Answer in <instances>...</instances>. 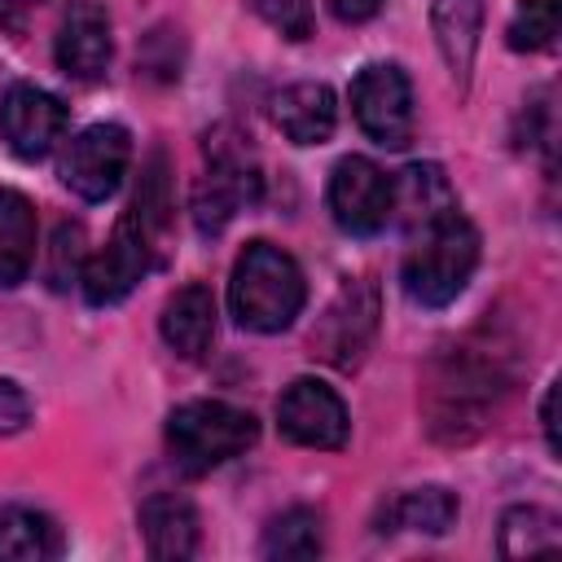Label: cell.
<instances>
[{
  "instance_id": "6da1fadb",
  "label": "cell",
  "mask_w": 562,
  "mask_h": 562,
  "mask_svg": "<svg viewBox=\"0 0 562 562\" xmlns=\"http://www.w3.org/2000/svg\"><path fill=\"white\" fill-rule=\"evenodd\" d=\"M167 220H171L167 158L154 154L145 176H140V189H136L132 206L123 211V220L114 228V237L79 272V290L92 307H114L140 285V277L154 268V250L167 233Z\"/></svg>"
},
{
  "instance_id": "7a4b0ae2",
  "label": "cell",
  "mask_w": 562,
  "mask_h": 562,
  "mask_svg": "<svg viewBox=\"0 0 562 562\" xmlns=\"http://www.w3.org/2000/svg\"><path fill=\"white\" fill-rule=\"evenodd\" d=\"M505 356L492 347H452L426 386V417L430 435L443 443H465L487 426V413L509 386V373L501 364Z\"/></svg>"
},
{
  "instance_id": "3957f363",
  "label": "cell",
  "mask_w": 562,
  "mask_h": 562,
  "mask_svg": "<svg viewBox=\"0 0 562 562\" xmlns=\"http://www.w3.org/2000/svg\"><path fill=\"white\" fill-rule=\"evenodd\" d=\"M479 268V233L461 206L417 224L404 250V294L422 307H448Z\"/></svg>"
},
{
  "instance_id": "277c9868",
  "label": "cell",
  "mask_w": 562,
  "mask_h": 562,
  "mask_svg": "<svg viewBox=\"0 0 562 562\" xmlns=\"http://www.w3.org/2000/svg\"><path fill=\"white\" fill-rule=\"evenodd\" d=\"M303 299H307L303 272L281 246L250 241L237 255L233 281H228V303H233V316H237L241 329L281 334L303 312Z\"/></svg>"
},
{
  "instance_id": "5b68a950",
  "label": "cell",
  "mask_w": 562,
  "mask_h": 562,
  "mask_svg": "<svg viewBox=\"0 0 562 562\" xmlns=\"http://www.w3.org/2000/svg\"><path fill=\"white\" fill-rule=\"evenodd\" d=\"M259 439V422L224 400H189L167 417V452L184 474H206L241 457Z\"/></svg>"
},
{
  "instance_id": "8992f818",
  "label": "cell",
  "mask_w": 562,
  "mask_h": 562,
  "mask_svg": "<svg viewBox=\"0 0 562 562\" xmlns=\"http://www.w3.org/2000/svg\"><path fill=\"white\" fill-rule=\"evenodd\" d=\"M259 198V167L241 136H206V171L193 184V224L198 233H220L241 206Z\"/></svg>"
},
{
  "instance_id": "52a82bcc",
  "label": "cell",
  "mask_w": 562,
  "mask_h": 562,
  "mask_svg": "<svg viewBox=\"0 0 562 562\" xmlns=\"http://www.w3.org/2000/svg\"><path fill=\"white\" fill-rule=\"evenodd\" d=\"M351 114L369 140L382 149H404L413 140V83L395 61H373L351 79Z\"/></svg>"
},
{
  "instance_id": "ba28073f",
  "label": "cell",
  "mask_w": 562,
  "mask_h": 562,
  "mask_svg": "<svg viewBox=\"0 0 562 562\" xmlns=\"http://www.w3.org/2000/svg\"><path fill=\"white\" fill-rule=\"evenodd\" d=\"M132 162V136L119 123H92L83 127L66 154H61V184L70 193H79L83 202H105Z\"/></svg>"
},
{
  "instance_id": "9c48e42d",
  "label": "cell",
  "mask_w": 562,
  "mask_h": 562,
  "mask_svg": "<svg viewBox=\"0 0 562 562\" xmlns=\"http://www.w3.org/2000/svg\"><path fill=\"white\" fill-rule=\"evenodd\" d=\"M373 329H378L373 281H347L312 329V356L329 360L334 369H356L373 342Z\"/></svg>"
},
{
  "instance_id": "30bf717a",
  "label": "cell",
  "mask_w": 562,
  "mask_h": 562,
  "mask_svg": "<svg viewBox=\"0 0 562 562\" xmlns=\"http://www.w3.org/2000/svg\"><path fill=\"white\" fill-rule=\"evenodd\" d=\"M329 211L351 237L382 233L391 224V176L360 154L342 158L329 176Z\"/></svg>"
},
{
  "instance_id": "8fae6325",
  "label": "cell",
  "mask_w": 562,
  "mask_h": 562,
  "mask_svg": "<svg viewBox=\"0 0 562 562\" xmlns=\"http://www.w3.org/2000/svg\"><path fill=\"white\" fill-rule=\"evenodd\" d=\"M277 426L299 448H342L347 443V404L334 386L316 378H294L277 400Z\"/></svg>"
},
{
  "instance_id": "7c38bea8",
  "label": "cell",
  "mask_w": 562,
  "mask_h": 562,
  "mask_svg": "<svg viewBox=\"0 0 562 562\" xmlns=\"http://www.w3.org/2000/svg\"><path fill=\"white\" fill-rule=\"evenodd\" d=\"M61 132H66V105L53 92H44L35 83H9L4 88V97H0V136L18 158L35 162V158L53 154Z\"/></svg>"
},
{
  "instance_id": "4fadbf2b",
  "label": "cell",
  "mask_w": 562,
  "mask_h": 562,
  "mask_svg": "<svg viewBox=\"0 0 562 562\" xmlns=\"http://www.w3.org/2000/svg\"><path fill=\"white\" fill-rule=\"evenodd\" d=\"M53 53H57L61 75L83 79V83L101 79V75L110 70V53H114L105 9L92 4V0H70L66 18H61V26H57V44H53Z\"/></svg>"
},
{
  "instance_id": "5bb4252c",
  "label": "cell",
  "mask_w": 562,
  "mask_h": 562,
  "mask_svg": "<svg viewBox=\"0 0 562 562\" xmlns=\"http://www.w3.org/2000/svg\"><path fill=\"white\" fill-rule=\"evenodd\" d=\"M140 536L149 558L158 562H184L198 553L202 527H198V509L189 496L180 492H154L140 505Z\"/></svg>"
},
{
  "instance_id": "9a60e30c",
  "label": "cell",
  "mask_w": 562,
  "mask_h": 562,
  "mask_svg": "<svg viewBox=\"0 0 562 562\" xmlns=\"http://www.w3.org/2000/svg\"><path fill=\"white\" fill-rule=\"evenodd\" d=\"M272 123L294 145H321L334 136V123H338L334 92L325 83H290L272 97Z\"/></svg>"
},
{
  "instance_id": "2e32d148",
  "label": "cell",
  "mask_w": 562,
  "mask_h": 562,
  "mask_svg": "<svg viewBox=\"0 0 562 562\" xmlns=\"http://www.w3.org/2000/svg\"><path fill=\"white\" fill-rule=\"evenodd\" d=\"M452 206H457V193L439 162H413L391 180V220L404 233H413L417 224H426Z\"/></svg>"
},
{
  "instance_id": "e0dca14e",
  "label": "cell",
  "mask_w": 562,
  "mask_h": 562,
  "mask_svg": "<svg viewBox=\"0 0 562 562\" xmlns=\"http://www.w3.org/2000/svg\"><path fill=\"white\" fill-rule=\"evenodd\" d=\"M158 329H162V342L184 356V360H198L206 356L211 338H215V299L206 285H184L176 290L167 303H162V316H158Z\"/></svg>"
},
{
  "instance_id": "ac0fdd59",
  "label": "cell",
  "mask_w": 562,
  "mask_h": 562,
  "mask_svg": "<svg viewBox=\"0 0 562 562\" xmlns=\"http://www.w3.org/2000/svg\"><path fill=\"white\" fill-rule=\"evenodd\" d=\"M430 26L443 53V66L452 70L457 88H465L479 53V35H483V0H430Z\"/></svg>"
},
{
  "instance_id": "d6986e66",
  "label": "cell",
  "mask_w": 562,
  "mask_h": 562,
  "mask_svg": "<svg viewBox=\"0 0 562 562\" xmlns=\"http://www.w3.org/2000/svg\"><path fill=\"white\" fill-rule=\"evenodd\" d=\"M35 263V206L18 189H0V285L26 281Z\"/></svg>"
},
{
  "instance_id": "ffe728a7",
  "label": "cell",
  "mask_w": 562,
  "mask_h": 562,
  "mask_svg": "<svg viewBox=\"0 0 562 562\" xmlns=\"http://www.w3.org/2000/svg\"><path fill=\"white\" fill-rule=\"evenodd\" d=\"M457 522V496L448 487H413L400 492L382 509L378 531H417V536H443Z\"/></svg>"
},
{
  "instance_id": "44dd1931",
  "label": "cell",
  "mask_w": 562,
  "mask_h": 562,
  "mask_svg": "<svg viewBox=\"0 0 562 562\" xmlns=\"http://www.w3.org/2000/svg\"><path fill=\"white\" fill-rule=\"evenodd\" d=\"M57 527L48 514L26 505L0 509V562H44L57 553Z\"/></svg>"
},
{
  "instance_id": "7402d4cb",
  "label": "cell",
  "mask_w": 562,
  "mask_h": 562,
  "mask_svg": "<svg viewBox=\"0 0 562 562\" xmlns=\"http://www.w3.org/2000/svg\"><path fill=\"white\" fill-rule=\"evenodd\" d=\"M562 544V527L540 505H514L501 518V558H531Z\"/></svg>"
},
{
  "instance_id": "603a6c76",
  "label": "cell",
  "mask_w": 562,
  "mask_h": 562,
  "mask_svg": "<svg viewBox=\"0 0 562 562\" xmlns=\"http://www.w3.org/2000/svg\"><path fill=\"white\" fill-rule=\"evenodd\" d=\"M321 549H325L321 514L307 505H294L281 518H272V527L263 531V544H259L263 558H316Z\"/></svg>"
},
{
  "instance_id": "cb8c5ba5",
  "label": "cell",
  "mask_w": 562,
  "mask_h": 562,
  "mask_svg": "<svg viewBox=\"0 0 562 562\" xmlns=\"http://www.w3.org/2000/svg\"><path fill=\"white\" fill-rule=\"evenodd\" d=\"M562 0H522L509 18V48L514 53H544L558 40Z\"/></svg>"
},
{
  "instance_id": "d4e9b609",
  "label": "cell",
  "mask_w": 562,
  "mask_h": 562,
  "mask_svg": "<svg viewBox=\"0 0 562 562\" xmlns=\"http://www.w3.org/2000/svg\"><path fill=\"white\" fill-rule=\"evenodd\" d=\"M88 237H83V224H70L61 220L53 228V246H48V285L53 290H66L70 281H79L83 263H88Z\"/></svg>"
},
{
  "instance_id": "484cf974",
  "label": "cell",
  "mask_w": 562,
  "mask_h": 562,
  "mask_svg": "<svg viewBox=\"0 0 562 562\" xmlns=\"http://www.w3.org/2000/svg\"><path fill=\"white\" fill-rule=\"evenodd\" d=\"M246 9L255 18H263L272 31H281L285 40H307L316 26L312 0H246Z\"/></svg>"
},
{
  "instance_id": "4316f807",
  "label": "cell",
  "mask_w": 562,
  "mask_h": 562,
  "mask_svg": "<svg viewBox=\"0 0 562 562\" xmlns=\"http://www.w3.org/2000/svg\"><path fill=\"white\" fill-rule=\"evenodd\" d=\"M26 426H31V395L13 378H0V439L22 435Z\"/></svg>"
},
{
  "instance_id": "83f0119b",
  "label": "cell",
  "mask_w": 562,
  "mask_h": 562,
  "mask_svg": "<svg viewBox=\"0 0 562 562\" xmlns=\"http://www.w3.org/2000/svg\"><path fill=\"white\" fill-rule=\"evenodd\" d=\"M35 4H40V0H0V31H13V35L26 31Z\"/></svg>"
},
{
  "instance_id": "f1b7e54d",
  "label": "cell",
  "mask_w": 562,
  "mask_h": 562,
  "mask_svg": "<svg viewBox=\"0 0 562 562\" xmlns=\"http://www.w3.org/2000/svg\"><path fill=\"white\" fill-rule=\"evenodd\" d=\"M382 9V0H329V13L338 22H369Z\"/></svg>"
},
{
  "instance_id": "f546056e",
  "label": "cell",
  "mask_w": 562,
  "mask_h": 562,
  "mask_svg": "<svg viewBox=\"0 0 562 562\" xmlns=\"http://www.w3.org/2000/svg\"><path fill=\"white\" fill-rule=\"evenodd\" d=\"M553 408H558V382H549V391H544V400H540V422H544L549 452H558V417H553Z\"/></svg>"
}]
</instances>
